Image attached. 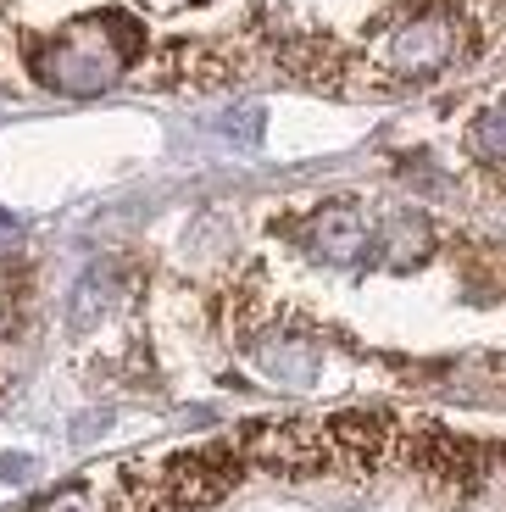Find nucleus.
Wrapping results in <instances>:
<instances>
[{
    "label": "nucleus",
    "instance_id": "obj_1",
    "mask_svg": "<svg viewBox=\"0 0 506 512\" xmlns=\"http://www.w3.org/2000/svg\"><path fill=\"white\" fill-rule=\"evenodd\" d=\"M128 56H134V23H123V17H89V23H73L67 34H56L51 45H39L34 67L51 90L101 95L106 84H117Z\"/></svg>",
    "mask_w": 506,
    "mask_h": 512
},
{
    "label": "nucleus",
    "instance_id": "obj_2",
    "mask_svg": "<svg viewBox=\"0 0 506 512\" xmlns=\"http://www.w3.org/2000/svg\"><path fill=\"white\" fill-rule=\"evenodd\" d=\"M456 39L462 34H456V23L445 12L406 17V23L390 34V45H384V62H390L395 73H406V78H429L456 56Z\"/></svg>",
    "mask_w": 506,
    "mask_h": 512
},
{
    "label": "nucleus",
    "instance_id": "obj_3",
    "mask_svg": "<svg viewBox=\"0 0 506 512\" xmlns=\"http://www.w3.org/2000/svg\"><path fill=\"white\" fill-rule=\"evenodd\" d=\"M306 245H312V256H323V262H356V256L367 251V218L345 201L323 206V212L306 223Z\"/></svg>",
    "mask_w": 506,
    "mask_h": 512
},
{
    "label": "nucleus",
    "instance_id": "obj_4",
    "mask_svg": "<svg viewBox=\"0 0 506 512\" xmlns=\"http://www.w3.org/2000/svg\"><path fill=\"white\" fill-rule=\"evenodd\" d=\"M251 357H256V368L273 384H284V390H306V384L317 379V346L301 340V334H262L251 346Z\"/></svg>",
    "mask_w": 506,
    "mask_h": 512
},
{
    "label": "nucleus",
    "instance_id": "obj_5",
    "mask_svg": "<svg viewBox=\"0 0 506 512\" xmlns=\"http://www.w3.org/2000/svg\"><path fill=\"white\" fill-rule=\"evenodd\" d=\"M228 485H234V468H228L217 451H206V457H178L173 468H167V490H173V501H184V507H206V501H217Z\"/></svg>",
    "mask_w": 506,
    "mask_h": 512
},
{
    "label": "nucleus",
    "instance_id": "obj_6",
    "mask_svg": "<svg viewBox=\"0 0 506 512\" xmlns=\"http://www.w3.org/2000/svg\"><path fill=\"white\" fill-rule=\"evenodd\" d=\"M379 245H384V262H390V268L423 262V256H429V223H423V212H390L384 229H379Z\"/></svg>",
    "mask_w": 506,
    "mask_h": 512
},
{
    "label": "nucleus",
    "instance_id": "obj_7",
    "mask_svg": "<svg viewBox=\"0 0 506 512\" xmlns=\"http://www.w3.org/2000/svg\"><path fill=\"white\" fill-rule=\"evenodd\" d=\"M106 307H112V273H89L73 295V329H89Z\"/></svg>",
    "mask_w": 506,
    "mask_h": 512
},
{
    "label": "nucleus",
    "instance_id": "obj_8",
    "mask_svg": "<svg viewBox=\"0 0 506 512\" xmlns=\"http://www.w3.org/2000/svg\"><path fill=\"white\" fill-rule=\"evenodd\" d=\"M473 151L484 162H506V101H495L490 112L473 123Z\"/></svg>",
    "mask_w": 506,
    "mask_h": 512
},
{
    "label": "nucleus",
    "instance_id": "obj_9",
    "mask_svg": "<svg viewBox=\"0 0 506 512\" xmlns=\"http://www.w3.org/2000/svg\"><path fill=\"white\" fill-rule=\"evenodd\" d=\"M223 134H228V140H245V145H251L256 134H262V112H256V106H245V112H228Z\"/></svg>",
    "mask_w": 506,
    "mask_h": 512
},
{
    "label": "nucleus",
    "instance_id": "obj_10",
    "mask_svg": "<svg viewBox=\"0 0 506 512\" xmlns=\"http://www.w3.org/2000/svg\"><path fill=\"white\" fill-rule=\"evenodd\" d=\"M39 512H101V507H95V501H89L84 490H62V496H51Z\"/></svg>",
    "mask_w": 506,
    "mask_h": 512
},
{
    "label": "nucleus",
    "instance_id": "obj_11",
    "mask_svg": "<svg viewBox=\"0 0 506 512\" xmlns=\"http://www.w3.org/2000/svg\"><path fill=\"white\" fill-rule=\"evenodd\" d=\"M0 479H6V485H23V479H34V457H6V462H0Z\"/></svg>",
    "mask_w": 506,
    "mask_h": 512
}]
</instances>
